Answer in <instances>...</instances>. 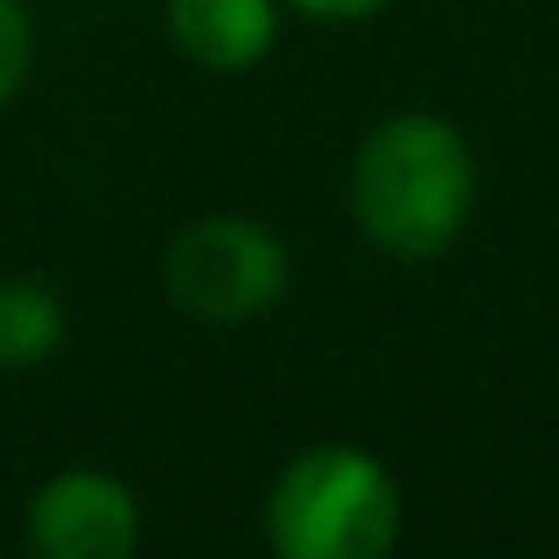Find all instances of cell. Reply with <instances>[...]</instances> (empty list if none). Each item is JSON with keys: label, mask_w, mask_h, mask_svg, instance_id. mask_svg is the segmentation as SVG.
<instances>
[{"label": "cell", "mask_w": 559, "mask_h": 559, "mask_svg": "<svg viewBox=\"0 0 559 559\" xmlns=\"http://www.w3.org/2000/svg\"><path fill=\"white\" fill-rule=\"evenodd\" d=\"M61 301L43 283H0V367L25 373L61 349Z\"/></svg>", "instance_id": "obj_6"}, {"label": "cell", "mask_w": 559, "mask_h": 559, "mask_svg": "<svg viewBox=\"0 0 559 559\" xmlns=\"http://www.w3.org/2000/svg\"><path fill=\"white\" fill-rule=\"evenodd\" d=\"M301 13H313V19H367V13H379L385 0H295Z\"/></svg>", "instance_id": "obj_8"}, {"label": "cell", "mask_w": 559, "mask_h": 559, "mask_svg": "<svg viewBox=\"0 0 559 559\" xmlns=\"http://www.w3.org/2000/svg\"><path fill=\"white\" fill-rule=\"evenodd\" d=\"M349 205L391 259H433L475 211V157L439 115H391L355 151Z\"/></svg>", "instance_id": "obj_1"}, {"label": "cell", "mask_w": 559, "mask_h": 559, "mask_svg": "<svg viewBox=\"0 0 559 559\" xmlns=\"http://www.w3.org/2000/svg\"><path fill=\"white\" fill-rule=\"evenodd\" d=\"M163 289L199 325H247L289 289V253L247 217H205L175 235Z\"/></svg>", "instance_id": "obj_3"}, {"label": "cell", "mask_w": 559, "mask_h": 559, "mask_svg": "<svg viewBox=\"0 0 559 559\" xmlns=\"http://www.w3.org/2000/svg\"><path fill=\"white\" fill-rule=\"evenodd\" d=\"M31 73V19L19 0H0V109L25 91Z\"/></svg>", "instance_id": "obj_7"}, {"label": "cell", "mask_w": 559, "mask_h": 559, "mask_svg": "<svg viewBox=\"0 0 559 559\" xmlns=\"http://www.w3.org/2000/svg\"><path fill=\"white\" fill-rule=\"evenodd\" d=\"M169 31L199 67L247 73L277 43V7L271 0H169Z\"/></svg>", "instance_id": "obj_5"}, {"label": "cell", "mask_w": 559, "mask_h": 559, "mask_svg": "<svg viewBox=\"0 0 559 559\" xmlns=\"http://www.w3.org/2000/svg\"><path fill=\"white\" fill-rule=\"evenodd\" d=\"M25 542L43 559H127L139 547V506L115 475L67 469L37 487Z\"/></svg>", "instance_id": "obj_4"}, {"label": "cell", "mask_w": 559, "mask_h": 559, "mask_svg": "<svg viewBox=\"0 0 559 559\" xmlns=\"http://www.w3.org/2000/svg\"><path fill=\"white\" fill-rule=\"evenodd\" d=\"M397 481L355 445L301 451L265 499V535L283 559H379L397 547Z\"/></svg>", "instance_id": "obj_2"}]
</instances>
